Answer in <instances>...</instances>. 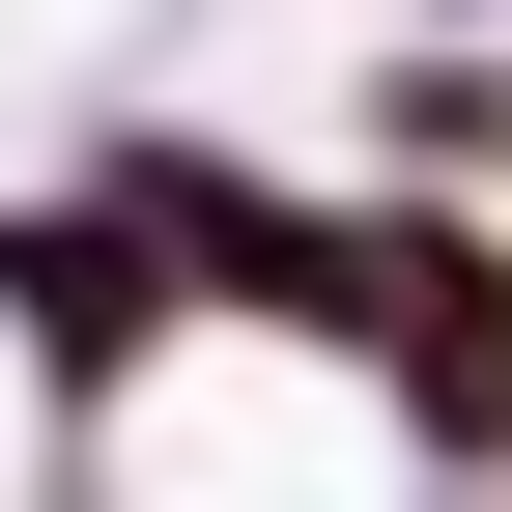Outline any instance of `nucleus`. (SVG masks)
<instances>
[{"instance_id": "7ed1b4c3", "label": "nucleus", "mask_w": 512, "mask_h": 512, "mask_svg": "<svg viewBox=\"0 0 512 512\" xmlns=\"http://www.w3.org/2000/svg\"><path fill=\"white\" fill-rule=\"evenodd\" d=\"M342 171H399V200H512V29H370L342 57Z\"/></svg>"}, {"instance_id": "f03ea898", "label": "nucleus", "mask_w": 512, "mask_h": 512, "mask_svg": "<svg viewBox=\"0 0 512 512\" xmlns=\"http://www.w3.org/2000/svg\"><path fill=\"white\" fill-rule=\"evenodd\" d=\"M285 313L370 370L399 484H512V200H399V171H313Z\"/></svg>"}, {"instance_id": "39448f33", "label": "nucleus", "mask_w": 512, "mask_h": 512, "mask_svg": "<svg viewBox=\"0 0 512 512\" xmlns=\"http://www.w3.org/2000/svg\"><path fill=\"white\" fill-rule=\"evenodd\" d=\"M427 29H512V0H427Z\"/></svg>"}, {"instance_id": "f257e3e1", "label": "nucleus", "mask_w": 512, "mask_h": 512, "mask_svg": "<svg viewBox=\"0 0 512 512\" xmlns=\"http://www.w3.org/2000/svg\"><path fill=\"white\" fill-rule=\"evenodd\" d=\"M57 484L86 512H399V427L313 313H171L114 399H57Z\"/></svg>"}, {"instance_id": "20e7f679", "label": "nucleus", "mask_w": 512, "mask_h": 512, "mask_svg": "<svg viewBox=\"0 0 512 512\" xmlns=\"http://www.w3.org/2000/svg\"><path fill=\"white\" fill-rule=\"evenodd\" d=\"M399 512H512V484H399Z\"/></svg>"}]
</instances>
